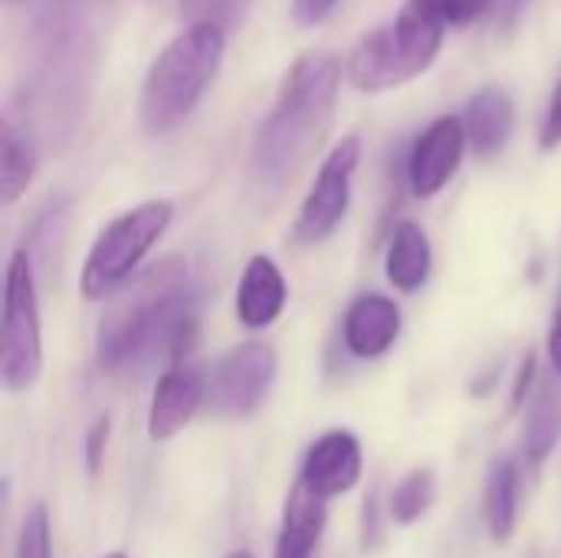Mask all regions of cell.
<instances>
[{
    "label": "cell",
    "mask_w": 561,
    "mask_h": 558,
    "mask_svg": "<svg viewBox=\"0 0 561 558\" xmlns=\"http://www.w3.org/2000/svg\"><path fill=\"white\" fill-rule=\"evenodd\" d=\"M194 335L197 309L187 286V263L161 257L105 299L95 326V358L105 372L141 365L154 352H168L178 365L191 352Z\"/></svg>",
    "instance_id": "cell-1"
},
{
    "label": "cell",
    "mask_w": 561,
    "mask_h": 558,
    "mask_svg": "<svg viewBox=\"0 0 561 558\" xmlns=\"http://www.w3.org/2000/svg\"><path fill=\"white\" fill-rule=\"evenodd\" d=\"M342 69L325 49H309L286 69L250 145V178L260 191L279 194L309 168L332 128Z\"/></svg>",
    "instance_id": "cell-2"
},
{
    "label": "cell",
    "mask_w": 561,
    "mask_h": 558,
    "mask_svg": "<svg viewBox=\"0 0 561 558\" xmlns=\"http://www.w3.org/2000/svg\"><path fill=\"white\" fill-rule=\"evenodd\" d=\"M95 72V43L76 0H49L30 33L23 102H10L43 138H69L82 122Z\"/></svg>",
    "instance_id": "cell-3"
},
{
    "label": "cell",
    "mask_w": 561,
    "mask_h": 558,
    "mask_svg": "<svg viewBox=\"0 0 561 558\" xmlns=\"http://www.w3.org/2000/svg\"><path fill=\"white\" fill-rule=\"evenodd\" d=\"M224 49L227 30L210 23H187L151 59L138 95V122L151 138L181 128L194 115L220 72Z\"/></svg>",
    "instance_id": "cell-4"
},
{
    "label": "cell",
    "mask_w": 561,
    "mask_h": 558,
    "mask_svg": "<svg viewBox=\"0 0 561 558\" xmlns=\"http://www.w3.org/2000/svg\"><path fill=\"white\" fill-rule=\"evenodd\" d=\"M447 23L431 0H408L398 16L365 33L345 59V76L358 92H388L424 76L440 56Z\"/></svg>",
    "instance_id": "cell-5"
},
{
    "label": "cell",
    "mask_w": 561,
    "mask_h": 558,
    "mask_svg": "<svg viewBox=\"0 0 561 558\" xmlns=\"http://www.w3.org/2000/svg\"><path fill=\"white\" fill-rule=\"evenodd\" d=\"M171 220H174L171 201H145L118 214L112 224H105V230L95 237L82 263L79 293L89 303H105L108 296H115L128 280L141 273L145 257L168 234Z\"/></svg>",
    "instance_id": "cell-6"
},
{
    "label": "cell",
    "mask_w": 561,
    "mask_h": 558,
    "mask_svg": "<svg viewBox=\"0 0 561 558\" xmlns=\"http://www.w3.org/2000/svg\"><path fill=\"white\" fill-rule=\"evenodd\" d=\"M43 375V326L30 250H13L3 273L0 312V385L7 395L30 391Z\"/></svg>",
    "instance_id": "cell-7"
},
{
    "label": "cell",
    "mask_w": 561,
    "mask_h": 558,
    "mask_svg": "<svg viewBox=\"0 0 561 558\" xmlns=\"http://www.w3.org/2000/svg\"><path fill=\"white\" fill-rule=\"evenodd\" d=\"M358 161H362L358 135H345L329 151V158L322 161V168L299 207V217L293 224V240L299 247H316L339 230V224L345 220L348 204H352V181H355Z\"/></svg>",
    "instance_id": "cell-8"
},
{
    "label": "cell",
    "mask_w": 561,
    "mask_h": 558,
    "mask_svg": "<svg viewBox=\"0 0 561 558\" xmlns=\"http://www.w3.org/2000/svg\"><path fill=\"white\" fill-rule=\"evenodd\" d=\"M279 372V355L266 342L233 345L217 358L207 378V405L217 418H250L270 395Z\"/></svg>",
    "instance_id": "cell-9"
},
{
    "label": "cell",
    "mask_w": 561,
    "mask_h": 558,
    "mask_svg": "<svg viewBox=\"0 0 561 558\" xmlns=\"http://www.w3.org/2000/svg\"><path fill=\"white\" fill-rule=\"evenodd\" d=\"M467 148H470V141H467V125H463L460 115L434 118L417 135V141L411 145V155H408V187H411V194L421 197V201L437 197L454 181V174L460 171Z\"/></svg>",
    "instance_id": "cell-10"
},
{
    "label": "cell",
    "mask_w": 561,
    "mask_h": 558,
    "mask_svg": "<svg viewBox=\"0 0 561 558\" xmlns=\"http://www.w3.org/2000/svg\"><path fill=\"white\" fill-rule=\"evenodd\" d=\"M207 401V375L191 365V362H178L171 365L154 391H151V405H148V437L154 444H164L171 437H178L204 408Z\"/></svg>",
    "instance_id": "cell-11"
},
{
    "label": "cell",
    "mask_w": 561,
    "mask_h": 558,
    "mask_svg": "<svg viewBox=\"0 0 561 558\" xmlns=\"http://www.w3.org/2000/svg\"><path fill=\"white\" fill-rule=\"evenodd\" d=\"M362 467H365V457H362L358 437L352 431H325L306 451L299 483L309 493H316L319 500L329 503V500L345 497V493H352L358 487Z\"/></svg>",
    "instance_id": "cell-12"
},
{
    "label": "cell",
    "mask_w": 561,
    "mask_h": 558,
    "mask_svg": "<svg viewBox=\"0 0 561 558\" xmlns=\"http://www.w3.org/2000/svg\"><path fill=\"white\" fill-rule=\"evenodd\" d=\"M401 335V309L391 296L362 293L342 319V342L355 358H381Z\"/></svg>",
    "instance_id": "cell-13"
},
{
    "label": "cell",
    "mask_w": 561,
    "mask_h": 558,
    "mask_svg": "<svg viewBox=\"0 0 561 558\" xmlns=\"http://www.w3.org/2000/svg\"><path fill=\"white\" fill-rule=\"evenodd\" d=\"M289 303V286L283 270L276 266L273 257L256 253L247 260L243 276L237 283V319L247 329H270Z\"/></svg>",
    "instance_id": "cell-14"
},
{
    "label": "cell",
    "mask_w": 561,
    "mask_h": 558,
    "mask_svg": "<svg viewBox=\"0 0 561 558\" xmlns=\"http://www.w3.org/2000/svg\"><path fill=\"white\" fill-rule=\"evenodd\" d=\"M39 135L36 128L13 109H3L0 122V204L13 207L39 171Z\"/></svg>",
    "instance_id": "cell-15"
},
{
    "label": "cell",
    "mask_w": 561,
    "mask_h": 558,
    "mask_svg": "<svg viewBox=\"0 0 561 558\" xmlns=\"http://www.w3.org/2000/svg\"><path fill=\"white\" fill-rule=\"evenodd\" d=\"M463 125H467V141H470L477 158L500 155L510 145L513 128H516L513 95L506 89H496V86L473 92L467 102V112H463Z\"/></svg>",
    "instance_id": "cell-16"
},
{
    "label": "cell",
    "mask_w": 561,
    "mask_h": 558,
    "mask_svg": "<svg viewBox=\"0 0 561 558\" xmlns=\"http://www.w3.org/2000/svg\"><path fill=\"white\" fill-rule=\"evenodd\" d=\"M329 520V503L296 483L283 506V526L276 536L273 558H316Z\"/></svg>",
    "instance_id": "cell-17"
},
{
    "label": "cell",
    "mask_w": 561,
    "mask_h": 558,
    "mask_svg": "<svg viewBox=\"0 0 561 558\" xmlns=\"http://www.w3.org/2000/svg\"><path fill=\"white\" fill-rule=\"evenodd\" d=\"M519 500H523V470L513 457H496L486 474L483 487V520L490 529V539L496 546H506L516 536L519 523Z\"/></svg>",
    "instance_id": "cell-18"
},
{
    "label": "cell",
    "mask_w": 561,
    "mask_h": 558,
    "mask_svg": "<svg viewBox=\"0 0 561 558\" xmlns=\"http://www.w3.org/2000/svg\"><path fill=\"white\" fill-rule=\"evenodd\" d=\"M434 266V250L417 220H401L385 253V276L398 293H417Z\"/></svg>",
    "instance_id": "cell-19"
},
{
    "label": "cell",
    "mask_w": 561,
    "mask_h": 558,
    "mask_svg": "<svg viewBox=\"0 0 561 558\" xmlns=\"http://www.w3.org/2000/svg\"><path fill=\"white\" fill-rule=\"evenodd\" d=\"M561 444V385L556 378L536 388L523 428V457L533 467H542Z\"/></svg>",
    "instance_id": "cell-20"
},
{
    "label": "cell",
    "mask_w": 561,
    "mask_h": 558,
    "mask_svg": "<svg viewBox=\"0 0 561 558\" xmlns=\"http://www.w3.org/2000/svg\"><path fill=\"white\" fill-rule=\"evenodd\" d=\"M434 497H437V480L431 470H411L394 490H391V500H388V513L398 526H411L417 523L431 506H434Z\"/></svg>",
    "instance_id": "cell-21"
},
{
    "label": "cell",
    "mask_w": 561,
    "mask_h": 558,
    "mask_svg": "<svg viewBox=\"0 0 561 558\" xmlns=\"http://www.w3.org/2000/svg\"><path fill=\"white\" fill-rule=\"evenodd\" d=\"M13 558H53V523H49V513L43 503H36L23 516Z\"/></svg>",
    "instance_id": "cell-22"
},
{
    "label": "cell",
    "mask_w": 561,
    "mask_h": 558,
    "mask_svg": "<svg viewBox=\"0 0 561 558\" xmlns=\"http://www.w3.org/2000/svg\"><path fill=\"white\" fill-rule=\"evenodd\" d=\"M250 0H178V10L187 23H210L230 30L243 20Z\"/></svg>",
    "instance_id": "cell-23"
},
{
    "label": "cell",
    "mask_w": 561,
    "mask_h": 558,
    "mask_svg": "<svg viewBox=\"0 0 561 558\" xmlns=\"http://www.w3.org/2000/svg\"><path fill=\"white\" fill-rule=\"evenodd\" d=\"M108 434H112V424H108V414H99L89 431H85V444H82V457H85V470L95 477L105 464V451H108Z\"/></svg>",
    "instance_id": "cell-24"
},
{
    "label": "cell",
    "mask_w": 561,
    "mask_h": 558,
    "mask_svg": "<svg viewBox=\"0 0 561 558\" xmlns=\"http://www.w3.org/2000/svg\"><path fill=\"white\" fill-rule=\"evenodd\" d=\"M431 3L447 26H463V23L480 20L496 0H431Z\"/></svg>",
    "instance_id": "cell-25"
},
{
    "label": "cell",
    "mask_w": 561,
    "mask_h": 558,
    "mask_svg": "<svg viewBox=\"0 0 561 558\" xmlns=\"http://www.w3.org/2000/svg\"><path fill=\"white\" fill-rule=\"evenodd\" d=\"M561 145V79L559 86L552 89V99H549V109H546V118H542V128H539V148L542 151H552Z\"/></svg>",
    "instance_id": "cell-26"
},
{
    "label": "cell",
    "mask_w": 561,
    "mask_h": 558,
    "mask_svg": "<svg viewBox=\"0 0 561 558\" xmlns=\"http://www.w3.org/2000/svg\"><path fill=\"white\" fill-rule=\"evenodd\" d=\"M339 0H293V20L299 26H319L332 16Z\"/></svg>",
    "instance_id": "cell-27"
},
{
    "label": "cell",
    "mask_w": 561,
    "mask_h": 558,
    "mask_svg": "<svg viewBox=\"0 0 561 558\" xmlns=\"http://www.w3.org/2000/svg\"><path fill=\"white\" fill-rule=\"evenodd\" d=\"M533 382H536V355H526L519 362V372H516V385H513V408L519 411L533 391Z\"/></svg>",
    "instance_id": "cell-28"
},
{
    "label": "cell",
    "mask_w": 561,
    "mask_h": 558,
    "mask_svg": "<svg viewBox=\"0 0 561 558\" xmlns=\"http://www.w3.org/2000/svg\"><path fill=\"white\" fill-rule=\"evenodd\" d=\"M378 539H381V523H378V493H371V497L365 500V510H362V543H365V549H371V546H378Z\"/></svg>",
    "instance_id": "cell-29"
},
{
    "label": "cell",
    "mask_w": 561,
    "mask_h": 558,
    "mask_svg": "<svg viewBox=\"0 0 561 558\" xmlns=\"http://www.w3.org/2000/svg\"><path fill=\"white\" fill-rule=\"evenodd\" d=\"M546 352H549V365H552L556 378H561V286H559V299H556V309H552V326H549Z\"/></svg>",
    "instance_id": "cell-30"
},
{
    "label": "cell",
    "mask_w": 561,
    "mask_h": 558,
    "mask_svg": "<svg viewBox=\"0 0 561 558\" xmlns=\"http://www.w3.org/2000/svg\"><path fill=\"white\" fill-rule=\"evenodd\" d=\"M526 0H510V7H506V20H516L519 16V7H523Z\"/></svg>",
    "instance_id": "cell-31"
},
{
    "label": "cell",
    "mask_w": 561,
    "mask_h": 558,
    "mask_svg": "<svg viewBox=\"0 0 561 558\" xmlns=\"http://www.w3.org/2000/svg\"><path fill=\"white\" fill-rule=\"evenodd\" d=\"M224 558H253V553H247V549H240V553H230V556Z\"/></svg>",
    "instance_id": "cell-32"
},
{
    "label": "cell",
    "mask_w": 561,
    "mask_h": 558,
    "mask_svg": "<svg viewBox=\"0 0 561 558\" xmlns=\"http://www.w3.org/2000/svg\"><path fill=\"white\" fill-rule=\"evenodd\" d=\"M99 558H128L125 553H105V556H99Z\"/></svg>",
    "instance_id": "cell-33"
},
{
    "label": "cell",
    "mask_w": 561,
    "mask_h": 558,
    "mask_svg": "<svg viewBox=\"0 0 561 558\" xmlns=\"http://www.w3.org/2000/svg\"><path fill=\"white\" fill-rule=\"evenodd\" d=\"M7 3H16V0H7Z\"/></svg>",
    "instance_id": "cell-34"
}]
</instances>
